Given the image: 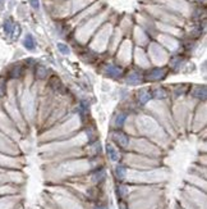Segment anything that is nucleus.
<instances>
[{"mask_svg":"<svg viewBox=\"0 0 207 209\" xmlns=\"http://www.w3.org/2000/svg\"><path fill=\"white\" fill-rule=\"evenodd\" d=\"M4 94V82L3 81H0V96Z\"/></svg>","mask_w":207,"mask_h":209,"instance_id":"nucleus-8","label":"nucleus"},{"mask_svg":"<svg viewBox=\"0 0 207 209\" xmlns=\"http://www.w3.org/2000/svg\"><path fill=\"white\" fill-rule=\"evenodd\" d=\"M12 28H13V24L10 21H6V22L4 23V30H5V32L6 34H10L12 32Z\"/></svg>","mask_w":207,"mask_h":209,"instance_id":"nucleus-4","label":"nucleus"},{"mask_svg":"<svg viewBox=\"0 0 207 209\" xmlns=\"http://www.w3.org/2000/svg\"><path fill=\"white\" fill-rule=\"evenodd\" d=\"M20 74H22V67H20L19 64L14 66L12 69H10V76H12L13 78H17V77H19Z\"/></svg>","mask_w":207,"mask_h":209,"instance_id":"nucleus-2","label":"nucleus"},{"mask_svg":"<svg viewBox=\"0 0 207 209\" xmlns=\"http://www.w3.org/2000/svg\"><path fill=\"white\" fill-rule=\"evenodd\" d=\"M24 46L28 49V50H33L35 49V41L31 35H27L26 39H24Z\"/></svg>","mask_w":207,"mask_h":209,"instance_id":"nucleus-1","label":"nucleus"},{"mask_svg":"<svg viewBox=\"0 0 207 209\" xmlns=\"http://www.w3.org/2000/svg\"><path fill=\"white\" fill-rule=\"evenodd\" d=\"M36 74H37V77H40V78H44L45 77V74H46V69L44 68V67H37V69H36Z\"/></svg>","mask_w":207,"mask_h":209,"instance_id":"nucleus-3","label":"nucleus"},{"mask_svg":"<svg viewBox=\"0 0 207 209\" xmlns=\"http://www.w3.org/2000/svg\"><path fill=\"white\" fill-rule=\"evenodd\" d=\"M30 3H31V5H32L35 9L38 8V0H30Z\"/></svg>","mask_w":207,"mask_h":209,"instance_id":"nucleus-7","label":"nucleus"},{"mask_svg":"<svg viewBox=\"0 0 207 209\" xmlns=\"http://www.w3.org/2000/svg\"><path fill=\"white\" fill-rule=\"evenodd\" d=\"M96 209H106V208H105V207H97Z\"/></svg>","mask_w":207,"mask_h":209,"instance_id":"nucleus-9","label":"nucleus"},{"mask_svg":"<svg viewBox=\"0 0 207 209\" xmlns=\"http://www.w3.org/2000/svg\"><path fill=\"white\" fill-rule=\"evenodd\" d=\"M117 173H118V177H119V178H123V177H124V173H125L124 168H123V167H118Z\"/></svg>","mask_w":207,"mask_h":209,"instance_id":"nucleus-6","label":"nucleus"},{"mask_svg":"<svg viewBox=\"0 0 207 209\" xmlns=\"http://www.w3.org/2000/svg\"><path fill=\"white\" fill-rule=\"evenodd\" d=\"M58 48H59V50H60L63 54H68V53H69L68 46H66V45H64V44H58Z\"/></svg>","mask_w":207,"mask_h":209,"instance_id":"nucleus-5","label":"nucleus"}]
</instances>
